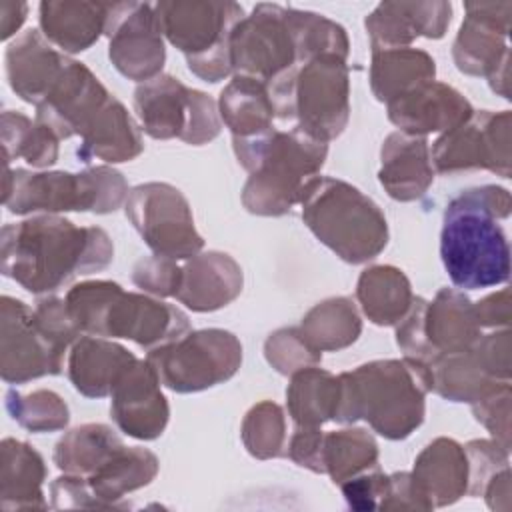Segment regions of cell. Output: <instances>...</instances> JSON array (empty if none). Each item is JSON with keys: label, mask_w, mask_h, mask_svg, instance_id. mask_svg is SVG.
<instances>
[{"label": "cell", "mask_w": 512, "mask_h": 512, "mask_svg": "<svg viewBox=\"0 0 512 512\" xmlns=\"http://www.w3.org/2000/svg\"><path fill=\"white\" fill-rule=\"evenodd\" d=\"M112 256V240L102 228L76 226L58 214L4 224L0 234L2 274L32 294H50L76 276L100 272Z\"/></svg>", "instance_id": "1"}, {"label": "cell", "mask_w": 512, "mask_h": 512, "mask_svg": "<svg viewBox=\"0 0 512 512\" xmlns=\"http://www.w3.org/2000/svg\"><path fill=\"white\" fill-rule=\"evenodd\" d=\"M510 192L496 184L462 190L444 210L440 258L456 288L508 282L510 246L500 220L510 216Z\"/></svg>", "instance_id": "2"}, {"label": "cell", "mask_w": 512, "mask_h": 512, "mask_svg": "<svg viewBox=\"0 0 512 512\" xmlns=\"http://www.w3.org/2000/svg\"><path fill=\"white\" fill-rule=\"evenodd\" d=\"M336 422L366 420L388 440L410 436L424 420L432 372L412 358L372 360L340 376Z\"/></svg>", "instance_id": "3"}, {"label": "cell", "mask_w": 512, "mask_h": 512, "mask_svg": "<svg viewBox=\"0 0 512 512\" xmlns=\"http://www.w3.org/2000/svg\"><path fill=\"white\" fill-rule=\"evenodd\" d=\"M238 162L248 170L242 204L258 216H282L300 202L304 186L324 166L328 144L298 128H270L254 136H232Z\"/></svg>", "instance_id": "4"}, {"label": "cell", "mask_w": 512, "mask_h": 512, "mask_svg": "<svg viewBox=\"0 0 512 512\" xmlns=\"http://www.w3.org/2000/svg\"><path fill=\"white\" fill-rule=\"evenodd\" d=\"M66 308L82 334L128 338L142 348L168 344L190 330L188 316L174 304L126 292L112 280H86L66 294Z\"/></svg>", "instance_id": "5"}, {"label": "cell", "mask_w": 512, "mask_h": 512, "mask_svg": "<svg viewBox=\"0 0 512 512\" xmlns=\"http://www.w3.org/2000/svg\"><path fill=\"white\" fill-rule=\"evenodd\" d=\"M298 204L312 234L348 264L368 262L388 244V224L378 204L344 180L312 178Z\"/></svg>", "instance_id": "6"}, {"label": "cell", "mask_w": 512, "mask_h": 512, "mask_svg": "<svg viewBox=\"0 0 512 512\" xmlns=\"http://www.w3.org/2000/svg\"><path fill=\"white\" fill-rule=\"evenodd\" d=\"M274 114L314 140L338 138L350 118V80L346 58L320 54L296 64L266 84Z\"/></svg>", "instance_id": "7"}, {"label": "cell", "mask_w": 512, "mask_h": 512, "mask_svg": "<svg viewBox=\"0 0 512 512\" xmlns=\"http://www.w3.org/2000/svg\"><path fill=\"white\" fill-rule=\"evenodd\" d=\"M2 202L12 214H58L118 210L128 198L124 176L110 166H92L82 172L4 170Z\"/></svg>", "instance_id": "8"}, {"label": "cell", "mask_w": 512, "mask_h": 512, "mask_svg": "<svg viewBox=\"0 0 512 512\" xmlns=\"http://www.w3.org/2000/svg\"><path fill=\"white\" fill-rule=\"evenodd\" d=\"M162 36L176 46L192 74L204 82H220L232 74L230 34L244 18L236 2L170 0L154 4Z\"/></svg>", "instance_id": "9"}, {"label": "cell", "mask_w": 512, "mask_h": 512, "mask_svg": "<svg viewBox=\"0 0 512 512\" xmlns=\"http://www.w3.org/2000/svg\"><path fill=\"white\" fill-rule=\"evenodd\" d=\"M134 110L142 130L156 140L180 138L200 146L214 140L222 128L214 98L170 74L140 82L134 90Z\"/></svg>", "instance_id": "10"}, {"label": "cell", "mask_w": 512, "mask_h": 512, "mask_svg": "<svg viewBox=\"0 0 512 512\" xmlns=\"http://www.w3.org/2000/svg\"><path fill=\"white\" fill-rule=\"evenodd\" d=\"M146 360L160 384L188 394L230 380L242 364L240 340L222 328L188 330L184 336L148 350Z\"/></svg>", "instance_id": "11"}, {"label": "cell", "mask_w": 512, "mask_h": 512, "mask_svg": "<svg viewBox=\"0 0 512 512\" xmlns=\"http://www.w3.org/2000/svg\"><path fill=\"white\" fill-rule=\"evenodd\" d=\"M124 210L156 256L188 260L204 246L186 196L172 184L146 182L134 186L128 192Z\"/></svg>", "instance_id": "12"}, {"label": "cell", "mask_w": 512, "mask_h": 512, "mask_svg": "<svg viewBox=\"0 0 512 512\" xmlns=\"http://www.w3.org/2000/svg\"><path fill=\"white\" fill-rule=\"evenodd\" d=\"M230 64L234 76L272 82L298 64L288 8L256 4L230 34Z\"/></svg>", "instance_id": "13"}, {"label": "cell", "mask_w": 512, "mask_h": 512, "mask_svg": "<svg viewBox=\"0 0 512 512\" xmlns=\"http://www.w3.org/2000/svg\"><path fill=\"white\" fill-rule=\"evenodd\" d=\"M510 110L472 112L444 132L432 146V164L440 174L490 170L510 178Z\"/></svg>", "instance_id": "14"}, {"label": "cell", "mask_w": 512, "mask_h": 512, "mask_svg": "<svg viewBox=\"0 0 512 512\" xmlns=\"http://www.w3.org/2000/svg\"><path fill=\"white\" fill-rule=\"evenodd\" d=\"M466 16L452 46L456 68L486 76L492 90L508 98V30L512 2H466Z\"/></svg>", "instance_id": "15"}, {"label": "cell", "mask_w": 512, "mask_h": 512, "mask_svg": "<svg viewBox=\"0 0 512 512\" xmlns=\"http://www.w3.org/2000/svg\"><path fill=\"white\" fill-rule=\"evenodd\" d=\"M66 348L38 324L34 308L8 294L0 300V376L22 384L62 372Z\"/></svg>", "instance_id": "16"}, {"label": "cell", "mask_w": 512, "mask_h": 512, "mask_svg": "<svg viewBox=\"0 0 512 512\" xmlns=\"http://www.w3.org/2000/svg\"><path fill=\"white\" fill-rule=\"evenodd\" d=\"M104 34L110 62L122 76L146 82L162 74L166 48L154 4L112 2Z\"/></svg>", "instance_id": "17"}, {"label": "cell", "mask_w": 512, "mask_h": 512, "mask_svg": "<svg viewBox=\"0 0 512 512\" xmlns=\"http://www.w3.org/2000/svg\"><path fill=\"white\" fill-rule=\"evenodd\" d=\"M110 96L90 68L70 58L46 98L36 106V120L46 124L58 140L80 136Z\"/></svg>", "instance_id": "18"}, {"label": "cell", "mask_w": 512, "mask_h": 512, "mask_svg": "<svg viewBox=\"0 0 512 512\" xmlns=\"http://www.w3.org/2000/svg\"><path fill=\"white\" fill-rule=\"evenodd\" d=\"M110 416L116 426L138 440L158 438L170 416L160 378L148 360H138L126 368L110 392Z\"/></svg>", "instance_id": "19"}, {"label": "cell", "mask_w": 512, "mask_h": 512, "mask_svg": "<svg viewBox=\"0 0 512 512\" xmlns=\"http://www.w3.org/2000/svg\"><path fill=\"white\" fill-rule=\"evenodd\" d=\"M388 118L404 134L426 136L448 132L474 112L470 102L452 86L426 80L386 102Z\"/></svg>", "instance_id": "20"}, {"label": "cell", "mask_w": 512, "mask_h": 512, "mask_svg": "<svg viewBox=\"0 0 512 512\" xmlns=\"http://www.w3.org/2000/svg\"><path fill=\"white\" fill-rule=\"evenodd\" d=\"M452 20L450 2H380L364 20L372 52L406 48L412 40L442 38Z\"/></svg>", "instance_id": "21"}, {"label": "cell", "mask_w": 512, "mask_h": 512, "mask_svg": "<svg viewBox=\"0 0 512 512\" xmlns=\"http://www.w3.org/2000/svg\"><path fill=\"white\" fill-rule=\"evenodd\" d=\"M42 32L30 28L16 36L6 48V76L10 88L24 102L38 106L68 64Z\"/></svg>", "instance_id": "22"}, {"label": "cell", "mask_w": 512, "mask_h": 512, "mask_svg": "<svg viewBox=\"0 0 512 512\" xmlns=\"http://www.w3.org/2000/svg\"><path fill=\"white\" fill-rule=\"evenodd\" d=\"M242 268L226 252H198L182 266L176 300L194 312H214L242 292Z\"/></svg>", "instance_id": "23"}, {"label": "cell", "mask_w": 512, "mask_h": 512, "mask_svg": "<svg viewBox=\"0 0 512 512\" xmlns=\"http://www.w3.org/2000/svg\"><path fill=\"white\" fill-rule=\"evenodd\" d=\"M378 180L388 196L398 202L424 196L434 180L426 136L392 132L380 150Z\"/></svg>", "instance_id": "24"}, {"label": "cell", "mask_w": 512, "mask_h": 512, "mask_svg": "<svg viewBox=\"0 0 512 512\" xmlns=\"http://www.w3.org/2000/svg\"><path fill=\"white\" fill-rule=\"evenodd\" d=\"M420 496L430 506L454 504L468 492V458L464 446L452 438H436L416 456L410 472Z\"/></svg>", "instance_id": "25"}, {"label": "cell", "mask_w": 512, "mask_h": 512, "mask_svg": "<svg viewBox=\"0 0 512 512\" xmlns=\"http://www.w3.org/2000/svg\"><path fill=\"white\" fill-rule=\"evenodd\" d=\"M134 362L136 356L112 340L80 336L68 354V378L82 396L104 398Z\"/></svg>", "instance_id": "26"}, {"label": "cell", "mask_w": 512, "mask_h": 512, "mask_svg": "<svg viewBox=\"0 0 512 512\" xmlns=\"http://www.w3.org/2000/svg\"><path fill=\"white\" fill-rule=\"evenodd\" d=\"M142 150L144 142L136 120L118 98L110 96L80 134L76 154L84 164L92 158L118 164L134 160Z\"/></svg>", "instance_id": "27"}, {"label": "cell", "mask_w": 512, "mask_h": 512, "mask_svg": "<svg viewBox=\"0 0 512 512\" xmlns=\"http://www.w3.org/2000/svg\"><path fill=\"white\" fill-rule=\"evenodd\" d=\"M424 332L436 358L470 350L482 336L474 304L456 288H440L436 298L426 304Z\"/></svg>", "instance_id": "28"}, {"label": "cell", "mask_w": 512, "mask_h": 512, "mask_svg": "<svg viewBox=\"0 0 512 512\" xmlns=\"http://www.w3.org/2000/svg\"><path fill=\"white\" fill-rule=\"evenodd\" d=\"M110 4L46 0L38 6V20L48 42L76 54L90 48L104 34Z\"/></svg>", "instance_id": "29"}, {"label": "cell", "mask_w": 512, "mask_h": 512, "mask_svg": "<svg viewBox=\"0 0 512 512\" xmlns=\"http://www.w3.org/2000/svg\"><path fill=\"white\" fill-rule=\"evenodd\" d=\"M46 466L42 456L26 442L4 438L0 444V508L44 510L42 492Z\"/></svg>", "instance_id": "30"}, {"label": "cell", "mask_w": 512, "mask_h": 512, "mask_svg": "<svg viewBox=\"0 0 512 512\" xmlns=\"http://www.w3.org/2000/svg\"><path fill=\"white\" fill-rule=\"evenodd\" d=\"M158 458L154 452L140 446H120L96 472L86 480L106 508H126L118 504L128 492L138 490L154 480L158 474Z\"/></svg>", "instance_id": "31"}, {"label": "cell", "mask_w": 512, "mask_h": 512, "mask_svg": "<svg viewBox=\"0 0 512 512\" xmlns=\"http://www.w3.org/2000/svg\"><path fill=\"white\" fill-rule=\"evenodd\" d=\"M356 300L370 322L392 326L404 318L414 294L410 280L400 268L376 264L362 270L356 284Z\"/></svg>", "instance_id": "32"}, {"label": "cell", "mask_w": 512, "mask_h": 512, "mask_svg": "<svg viewBox=\"0 0 512 512\" xmlns=\"http://www.w3.org/2000/svg\"><path fill=\"white\" fill-rule=\"evenodd\" d=\"M286 404L294 426H322L336 418L340 378L318 366L296 370L290 374Z\"/></svg>", "instance_id": "33"}, {"label": "cell", "mask_w": 512, "mask_h": 512, "mask_svg": "<svg viewBox=\"0 0 512 512\" xmlns=\"http://www.w3.org/2000/svg\"><path fill=\"white\" fill-rule=\"evenodd\" d=\"M218 114L232 136H254L272 128L274 106L264 82L234 76L220 92Z\"/></svg>", "instance_id": "34"}, {"label": "cell", "mask_w": 512, "mask_h": 512, "mask_svg": "<svg viewBox=\"0 0 512 512\" xmlns=\"http://www.w3.org/2000/svg\"><path fill=\"white\" fill-rule=\"evenodd\" d=\"M436 62L434 58L418 48H392L372 52L370 64V88L376 100L390 102L394 96L408 88L434 80Z\"/></svg>", "instance_id": "35"}, {"label": "cell", "mask_w": 512, "mask_h": 512, "mask_svg": "<svg viewBox=\"0 0 512 512\" xmlns=\"http://www.w3.org/2000/svg\"><path fill=\"white\" fill-rule=\"evenodd\" d=\"M124 442L106 424H82L66 432L54 446L52 460L66 472L88 478L96 472Z\"/></svg>", "instance_id": "36"}, {"label": "cell", "mask_w": 512, "mask_h": 512, "mask_svg": "<svg viewBox=\"0 0 512 512\" xmlns=\"http://www.w3.org/2000/svg\"><path fill=\"white\" fill-rule=\"evenodd\" d=\"M298 328L316 350L334 352L358 340L362 320L350 298L336 296L314 304Z\"/></svg>", "instance_id": "37"}, {"label": "cell", "mask_w": 512, "mask_h": 512, "mask_svg": "<svg viewBox=\"0 0 512 512\" xmlns=\"http://www.w3.org/2000/svg\"><path fill=\"white\" fill-rule=\"evenodd\" d=\"M2 154L6 166L24 158L32 168H48L58 160V136L42 122L18 110L2 112Z\"/></svg>", "instance_id": "38"}, {"label": "cell", "mask_w": 512, "mask_h": 512, "mask_svg": "<svg viewBox=\"0 0 512 512\" xmlns=\"http://www.w3.org/2000/svg\"><path fill=\"white\" fill-rule=\"evenodd\" d=\"M324 474L334 484L378 466V444L364 428H342L324 432L322 442Z\"/></svg>", "instance_id": "39"}, {"label": "cell", "mask_w": 512, "mask_h": 512, "mask_svg": "<svg viewBox=\"0 0 512 512\" xmlns=\"http://www.w3.org/2000/svg\"><path fill=\"white\" fill-rule=\"evenodd\" d=\"M432 390L452 402H474L498 380L490 378L476 362L472 350L438 356L430 366Z\"/></svg>", "instance_id": "40"}, {"label": "cell", "mask_w": 512, "mask_h": 512, "mask_svg": "<svg viewBox=\"0 0 512 512\" xmlns=\"http://www.w3.org/2000/svg\"><path fill=\"white\" fill-rule=\"evenodd\" d=\"M288 20L292 26L298 64H304L320 54H338L348 56V36L346 30L334 20L310 12L288 6Z\"/></svg>", "instance_id": "41"}, {"label": "cell", "mask_w": 512, "mask_h": 512, "mask_svg": "<svg viewBox=\"0 0 512 512\" xmlns=\"http://www.w3.org/2000/svg\"><path fill=\"white\" fill-rule=\"evenodd\" d=\"M4 404L8 414L22 428L36 434L62 430L70 420L66 402L56 392L46 388H38L28 394L10 388L4 396Z\"/></svg>", "instance_id": "42"}, {"label": "cell", "mask_w": 512, "mask_h": 512, "mask_svg": "<svg viewBox=\"0 0 512 512\" xmlns=\"http://www.w3.org/2000/svg\"><path fill=\"white\" fill-rule=\"evenodd\" d=\"M242 442L260 460L284 456L288 442L284 410L270 400L254 404L242 420Z\"/></svg>", "instance_id": "43"}, {"label": "cell", "mask_w": 512, "mask_h": 512, "mask_svg": "<svg viewBox=\"0 0 512 512\" xmlns=\"http://www.w3.org/2000/svg\"><path fill=\"white\" fill-rule=\"evenodd\" d=\"M264 356L280 374H294L306 366H316L322 352L316 350L300 332V328H280L264 342Z\"/></svg>", "instance_id": "44"}, {"label": "cell", "mask_w": 512, "mask_h": 512, "mask_svg": "<svg viewBox=\"0 0 512 512\" xmlns=\"http://www.w3.org/2000/svg\"><path fill=\"white\" fill-rule=\"evenodd\" d=\"M478 422L494 436V440L510 450V380H498L472 402Z\"/></svg>", "instance_id": "45"}, {"label": "cell", "mask_w": 512, "mask_h": 512, "mask_svg": "<svg viewBox=\"0 0 512 512\" xmlns=\"http://www.w3.org/2000/svg\"><path fill=\"white\" fill-rule=\"evenodd\" d=\"M468 458V492L482 496L486 484L508 468V450L496 440H472L464 446Z\"/></svg>", "instance_id": "46"}, {"label": "cell", "mask_w": 512, "mask_h": 512, "mask_svg": "<svg viewBox=\"0 0 512 512\" xmlns=\"http://www.w3.org/2000/svg\"><path fill=\"white\" fill-rule=\"evenodd\" d=\"M182 278V266L164 256H146L136 262L132 282L152 296H176Z\"/></svg>", "instance_id": "47"}, {"label": "cell", "mask_w": 512, "mask_h": 512, "mask_svg": "<svg viewBox=\"0 0 512 512\" xmlns=\"http://www.w3.org/2000/svg\"><path fill=\"white\" fill-rule=\"evenodd\" d=\"M426 300L420 296H414L408 312L404 318L396 324V344L404 352L406 358H412L416 362H422L430 366L436 356L426 340L424 332V310H426Z\"/></svg>", "instance_id": "48"}, {"label": "cell", "mask_w": 512, "mask_h": 512, "mask_svg": "<svg viewBox=\"0 0 512 512\" xmlns=\"http://www.w3.org/2000/svg\"><path fill=\"white\" fill-rule=\"evenodd\" d=\"M510 330L480 336L472 344V354L482 370L494 380H510Z\"/></svg>", "instance_id": "49"}, {"label": "cell", "mask_w": 512, "mask_h": 512, "mask_svg": "<svg viewBox=\"0 0 512 512\" xmlns=\"http://www.w3.org/2000/svg\"><path fill=\"white\" fill-rule=\"evenodd\" d=\"M342 494L350 508L354 510H374L386 496L388 476L380 472L378 466L360 472L340 484Z\"/></svg>", "instance_id": "50"}, {"label": "cell", "mask_w": 512, "mask_h": 512, "mask_svg": "<svg viewBox=\"0 0 512 512\" xmlns=\"http://www.w3.org/2000/svg\"><path fill=\"white\" fill-rule=\"evenodd\" d=\"M322 442L324 432L320 426H294V432L286 442V456L302 468L324 474Z\"/></svg>", "instance_id": "51"}, {"label": "cell", "mask_w": 512, "mask_h": 512, "mask_svg": "<svg viewBox=\"0 0 512 512\" xmlns=\"http://www.w3.org/2000/svg\"><path fill=\"white\" fill-rule=\"evenodd\" d=\"M50 508H106L96 498L86 478L76 474H62L50 484Z\"/></svg>", "instance_id": "52"}, {"label": "cell", "mask_w": 512, "mask_h": 512, "mask_svg": "<svg viewBox=\"0 0 512 512\" xmlns=\"http://www.w3.org/2000/svg\"><path fill=\"white\" fill-rule=\"evenodd\" d=\"M380 510H430V502L416 490L410 472L388 476V490L378 506Z\"/></svg>", "instance_id": "53"}, {"label": "cell", "mask_w": 512, "mask_h": 512, "mask_svg": "<svg viewBox=\"0 0 512 512\" xmlns=\"http://www.w3.org/2000/svg\"><path fill=\"white\" fill-rule=\"evenodd\" d=\"M476 320L480 328L484 326H506L510 324V292L508 288L486 296L474 304Z\"/></svg>", "instance_id": "54"}, {"label": "cell", "mask_w": 512, "mask_h": 512, "mask_svg": "<svg viewBox=\"0 0 512 512\" xmlns=\"http://www.w3.org/2000/svg\"><path fill=\"white\" fill-rule=\"evenodd\" d=\"M28 14L26 2H0V38L8 40L24 24Z\"/></svg>", "instance_id": "55"}]
</instances>
